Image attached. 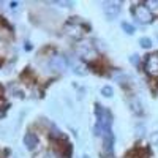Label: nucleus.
<instances>
[{"mask_svg": "<svg viewBox=\"0 0 158 158\" xmlns=\"http://www.w3.org/2000/svg\"><path fill=\"white\" fill-rule=\"evenodd\" d=\"M133 16L142 22V24H150L153 21V15L150 13V10L146 6V5H138L133 8Z\"/></svg>", "mask_w": 158, "mask_h": 158, "instance_id": "obj_1", "label": "nucleus"}, {"mask_svg": "<svg viewBox=\"0 0 158 158\" xmlns=\"http://www.w3.org/2000/svg\"><path fill=\"white\" fill-rule=\"evenodd\" d=\"M144 70L150 77H158V52L147 56L144 62Z\"/></svg>", "mask_w": 158, "mask_h": 158, "instance_id": "obj_2", "label": "nucleus"}, {"mask_svg": "<svg viewBox=\"0 0 158 158\" xmlns=\"http://www.w3.org/2000/svg\"><path fill=\"white\" fill-rule=\"evenodd\" d=\"M103 150H104V155H106L108 158H112V153H114V135H112V130L104 131V135H103Z\"/></svg>", "mask_w": 158, "mask_h": 158, "instance_id": "obj_3", "label": "nucleus"}, {"mask_svg": "<svg viewBox=\"0 0 158 158\" xmlns=\"http://www.w3.org/2000/svg\"><path fill=\"white\" fill-rule=\"evenodd\" d=\"M103 11H104V15H106V18L109 21H112L118 16V13H120V3L106 2V3H103Z\"/></svg>", "mask_w": 158, "mask_h": 158, "instance_id": "obj_4", "label": "nucleus"}, {"mask_svg": "<svg viewBox=\"0 0 158 158\" xmlns=\"http://www.w3.org/2000/svg\"><path fill=\"white\" fill-rule=\"evenodd\" d=\"M67 65H68V59H65L62 56H54V57L49 60V67L52 70H57V71L67 70Z\"/></svg>", "mask_w": 158, "mask_h": 158, "instance_id": "obj_5", "label": "nucleus"}, {"mask_svg": "<svg viewBox=\"0 0 158 158\" xmlns=\"http://www.w3.org/2000/svg\"><path fill=\"white\" fill-rule=\"evenodd\" d=\"M24 146L27 147L29 150H35L36 149V146H38V138H36V135L35 133H25V136H24Z\"/></svg>", "mask_w": 158, "mask_h": 158, "instance_id": "obj_6", "label": "nucleus"}, {"mask_svg": "<svg viewBox=\"0 0 158 158\" xmlns=\"http://www.w3.org/2000/svg\"><path fill=\"white\" fill-rule=\"evenodd\" d=\"M71 68H73V71L76 74H81V76H85L89 73V68L85 67L81 60H77V59H73L71 60Z\"/></svg>", "mask_w": 158, "mask_h": 158, "instance_id": "obj_7", "label": "nucleus"}, {"mask_svg": "<svg viewBox=\"0 0 158 158\" xmlns=\"http://www.w3.org/2000/svg\"><path fill=\"white\" fill-rule=\"evenodd\" d=\"M68 30V33L71 35V36H74V38H79L82 35V27L79 25L77 22H70V24H67V27H65Z\"/></svg>", "mask_w": 158, "mask_h": 158, "instance_id": "obj_8", "label": "nucleus"}, {"mask_svg": "<svg viewBox=\"0 0 158 158\" xmlns=\"http://www.w3.org/2000/svg\"><path fill=\"white\" fill-rule=\"evenodd\" d=\"M79 54L85 59H94V49H92V44L90 43H82L81 44V49H79Z\"/></svg>", "mask_w": 158, "mask_h": 158, "instance_id": "obj_9", "label": "nucleus"}, {"mask_svg": "<svg viewBox=\"0 0 158 158\" xmlns=\"http://www.w3.org/2000/svg\"><path fill=\"white\" fill-rule=\"evenodd\" d=\"M130 108H131V111H133L136 115H141L142 114V106H141V103L138 100H131L130 101Z\"/></svg>", "mask_w": 158, "mask_h": 158, "instance_id": "obj_10", "label": "nucleus"}, {"mask_svg": "<svg viewBox=\"0 0 158 158\" xmlns=\"http://www.w3.org/2000/svg\"><path fill=\"white\" fill-rule=\"evenodd\" d=\"M146 6L150 10L152 15L158 16V2H153V0H149V2H146Z\"/></svg>", "mask_w": 158, "mask_h": 158, "instance_id": "obj_11", "label": "nucleus"}, {"mask_svg": "<svg viewBox=\"0 0 158 158\" xmlns=\"http://www.w3.org/2000/svg\"><path fill=\"white\" fill-rule=\"evenodd\" d=\"M101 94H103V97L111 98V97L114 95V90H112V87H111V85H104V87L101 89Z\"/></svg>", "mask_w": 158, "mask_h": 158, "instance_id": "obj_12", "label": "nucleus"}, {"mask_svg": "<svg viewBox=\"0 0 158 158\" xmlns=\"http://www.w3.org/2000/svg\"><path fill=\"white\" fill-rule=\"evenodd\" d=\"M139 44H141L144 49H149V48H152V40L144 36V38H141V40H139Z\"/></svg>", "mask_w": 158, "mask_h": 158, "instance_id": "obj_13", "label": "nucleus"}, {"mask_svg": "<svg viewBox=\"0 0 158 158\" xmlns=\"http://www.w3.org/2000/svg\"><path fill=\"white\" fill-rule=\"evenodd\" d=\"M122 29L128 33V35H133L135 33V27L131 24H128V22H122Z\"/></svg>", "mask_w": 158, "mask_h": 158, "instance_id": "obj_14", "label": "nucleus"}, {"mask_svg": "<svg viewBox=\"0 0 158 158\" xmlns=\"http://www.w3.org/2000/svg\"><path fill=\"white\" fill-rule=\"evenodd\" d=\"M152 142L155 144V146H158V131H155V133L152 135Z\"/></svg>", "mask_w": 158, "mask_h": 158, "instance_id": "obj_15", "label": "nucleus"}, {"mask_svg": "<svg viewBox=\"0 0 158 158\" xmlns=\"http://www.w3.org/2000/svg\"><path fill=\"white\" fill-rule=\"evenodd\" d=\"M3 103V87L0 85V104Z\"/></svg>", "mask_w": 158, "mask_h": 158, "instance_id": "obj_16", "label": "nucleus"}, {"mask_svg": "<svg viewBox=\"0 0 158 158\" xmlns=\"http://www.w3.org/2000/svg\"><path fill=\"white\" fill-rule=\"evenodd\" d=\"M11 8H18V2H11Z\"/></svg>", "mask_w": 158, "mask_h": 158, "instance_id": "obj_17", "label": "nucleus"}, {"mask_svg": "<svg viewBox=\"0 0 158 158\" xmlns=\"http://www.w3.org/2000/svg\"><path fill=\"white\" fill-rule=\"evenodd\" d=\"M44 158H56V155H46Z\"/></svg>", "mask_w": 158, "mask_h": 158, "instance_id": "obj_18", "label": "nucleus"}, {"mask_svg": "<svg viewBox=\"0 0 158 158\" xmlns=\"http://www.w3.org/2000/svg\"><path fill=\"white\" fill-rule=\"evenodd\" d=\"M82 158H90V156H89V155H84V156H82Z\"/></svg>", "mask_w": 158, "mask_h": 158, "instance_id": "obj_19", "label": "nucleus"}]
</instances>
